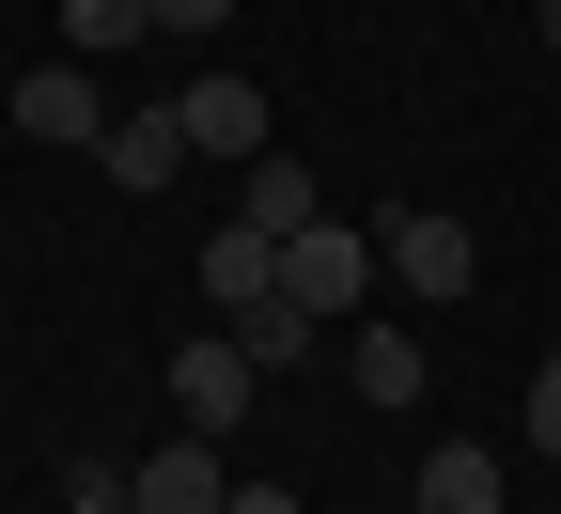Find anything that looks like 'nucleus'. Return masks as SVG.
Instances as JSON below:
<instances>
[{
  "mask_svg": "<svg viewBox=\"0 0 561 514\" xmlns=\"http://www.w3.org/2000/svg\"><path fill=\"white\" fill-rule=\"evenodd\" d=\"M280 297H297L312 328H359V297H375V235H343V218H297V235H280Z\"/></svg>",
  "mask_w": 561,
  "mask_h": 514,
  "instance_id": "1",
  "label": "nucleus"
},
{
  "mask_svg": "<svg viewBox=\"0 0 561 514\" xmlns=\"http://www.w3.org/2000/svg\"><path fill=\"white\" fill-rule=\"evenodd\" d=\"M375 281H405V297L437 312V297H468V281H483V235H468V218H437V203H405V218H375Z\"/></svg>",
  "mask_w": 561,
  "mask_h": 514,
  "instance_id": "2",
  "label": "nucleus"
},
{
  "mask_svg": "<svg viewBox=\"0 0 561 514\" xmlns=\"http://www.w3.org/2000/svg\"><path fill=\"white\" fill-rule=\"evenodd\" d=\"M250 390H265V375H250V343H234V328L172 343V421H187V436H234V421H250Z\"/></svg>",
  "mask_w": 561,
  "mask_h": 514,
  "instance_id": "3",
  "label": "nucleus"
},
{
  "mask_svg": "<svg viewBox=\"0 0 561 514\" xmlns=\"http://www.w3.org/2000/svg\"><path fill=\"white\" fill-rule=\"evenodd\" d=\"M125 499H140V514H219V499H234V453H219V436H187V421H172L157 453L125 468Z\"/></svg>",
  "mask_w": 561,
  "mask_h": 514,
  "instance_id": "4",
  "label": "nucleus"
},
{
  "mask_svg": "<svg viewBox=\"0 0 561 514\" xmlns=\"http://www.w3.org/2000/svg\"><path fill=\"white\" fill-rule=\"evenodd\" d=\"M172 125H187V157H234V172L280 140V125H265V94L234 79V62H219V79H187V94H172Z\"/></svg>",
  "mask_w": 561,
  "mask_h": 514,
  "instance_id": "5",
  "label": "nucleus"
},
{
  "mask_svg": "<svg viewBox=\"0 0 561 514\" xmlns=\"http://www.w3.org/2000/svg\"><path fill=\"white\" fill-rule=\"evenodd\" d=\"M16 125H32V140H62V157H94V140H110L94 62H32V79H16Z\"/></svg>",
  "mask_w": 561,
  "mask_h": 514,
  "instance_id": "6",
  "label": "nucleus"
},
{
  "mask_svg": "<svg viewBox=\"0 0 561 514\" xmlns=\"http://www.w3.org/2000/svg\"><path fill=\"white\" fill-rule=\"evenodd\" d=\"M94 172H110L125 203H157V187L187 172V125H172V110H110V140H94Z\"/></svg>",
  "mask_w": 561,
  "mask_h": 514,
  "instance_id": "7",
  "label": "nucleus"
},
{
  "mask_svg": "<svg viewBox=\"0 0 561 514\" xmlns=\"http://www.w3.org/2000/svg\"><path fill=\"white\" fill-rule=\"evenodd\" d=\"M405 499H421V514H500V499H515V468L483 453V436H437V453H421V483H405Z\"/></svg>",
  "mask_w": 561,
  "mask_h": 514,
  "instance_id": "8",
  "label": "nucleus"
},
{
  "mask_svg": "<svg viewBox=\"0 0 561 514\" xmlns=\"http://www.w3.org/2000/svg\"><path fill=\"white\" fill-rule=\"evenodd\" d=\"M250 297H280V235H250V218H234V235H203V312H250Z\"/></svg>",
  "mask_w": 561,
  "mask_h": 514,
  "instance_id": "9",
  "label": "nucleus"
},
{
  "mask_svg": "<svg viewBox=\"0 0 561 514\" xmlns=\"http://www.w3.org/2000/svg\"><path fill=\"white\" fill-rule=\"evenodd\" d=\"M234 218H250V235H297V218H328V187H312V157H280V140H265V157L234 172Z\"/></svg>",
  "mask_w": 561,
  "mask_h": 514,
  "instance_id": "10",
  "label": "nucleus"
},
{
  "mask_svg": "<svg viewBox=\"0 0 561 514\" xmlns=\"http://www.w3.org/2000/svg\"><path fill=\"white\" fill-rule=\"evenodd\" d=\"M343 375H359L375 406H421V390H437V358H421L405 328H343Z\"/></svg>",
  "mask_w": 561,
  "mask_h": 514,
  "instance_id": "11",
  "label": "nucleus"
},
{
  "mask_svg": "<svg viewBox=\"0 0 561 514\" xmlns=\"http://www.w3.org/2000/svg\"><path fill=\"white\" fill-rule=\"evenodd\" d=\"M157 32V0H62V62H125Z\"/></svg>",
  "mask_w": 561,
  "mask_h": 514,
  "instance_id": "12",
  "label": "nucleus"
},
{
  "mask_svg": "<svg viewBox=\"0 0 561 514\" xmlns=\"http://www.w3.org/2000/svg\"><path fill=\"white\" fill-rule=\"evenodd\" d=\"M234 343H250V375H297V358H312L328 328H312L297 297H250V312H234Z\"/></svg>",
  "mask_w": 561,
  "mask_h": 514,
  "instance_id": "13",
  "label": "nucleus"
},
{
  "mask_svg": "<svg viewBox=\"0 0 561 514\" xmlns=\"http://www.w3.org/2000/svg\"><path fill=\"white\" fill-rule=\"evenodd\" d=\"M530 453L561 468V343H546V375H530Z\"/></svg>",
  "mask_w": 561,
  "mask_h": 514,
  "instance_id": "14",
  "label": "nucleus"
},
{
  "mask_svg": "<svg viewBox=\"0 0 561 514\" xmlns=\"http://www.w3.org/2000/svg\"><path fill=\"white\" fill-rule=\"evenodd\" d=\"M234 16V0H157V32H219Z\"/></svg>",
  "mask_w": 561,
  "mask_h": 514,
  "instance_id": "15",
  "label": "nucleus"
},
{
  "mask_svg": "<svg viewBox=\"0 0 561 514\" xmlns=\"http://www.w3.org/2000/svg\"><path fill=\"white\" fill-rule=\"evenodd\" d=\"M219 514H297V499H280V483H234V499H219Z\"/></svg>",
  "mask_w": 561,
  "mask_h": 514,
  "instance_id": "16",
  "label": "nucleus"
},
{
  "mask_svg": "<svg viewBox=\"0 0 561 514\" xmlns=\"http://www.w3.org/2000/svg\"><path fill=\"white\" fill-rule=\"evenodd\" d=\"M530 32H546V62H561V0H530Z\"/></svg>",
  "mask_w": 561,
  "mask_h": 514,
  "instance_id": "17",
  "label": "nucleus"
}]
</instances>
